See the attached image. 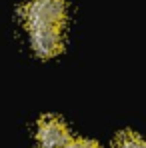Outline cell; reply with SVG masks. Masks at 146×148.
Here are the masks:
<instances>
[{
    "instance_id": "1",
    "label": "cell",
    "mask_w": 146,
    "mask_h": 148,
    "mask_svg": "<svg viewBox=\"0 0 146 148\" xmlns=\"http://www.w3.org/2000/svg\"><path fill=\"white\" fill-rule=\"evenodd\" d=\"M28 28L32 26H62L66 18L64 0H28L22 10Z\"/></svg>"
},
{
    "instance_id": "2",
    "label": "cell",
    "mask_w": 146,
    "mask_h": 148,
    "mask_svg": "<svg viewBox=\"0 0 146 148\" xmlns=\"http://www.w3.org/2000/svg\"><path fill=\"white\" fill-rule=\"evenodd\" d=\"M30 30V46L40 58H52L62 50L60 26H32Z\"/></svg>"
},
{
    "instance_id": "3",
    "label": "cell",
    "mask_w": 146,
    "mask_h": 148,
    "mask_svg": "<svg viewBox=\"0 0 146 148\" xmlns=\"http://www.w3.org/2000/svg\"><path fill=\"white\" fill-rule=\"evenodd\" d=\"M36 142L40 148H64L70 142V132L60 118L44 116L36 126Z\"/></svg>"
},
{
    "instance_id": "4",
    "label": "cell",
    "mask_w": 146,
    "mask_h": 148,
    "mask_svg": "<svg viewBox=\"0 0 146 148\" xmlns=\"http://www.w3.org/2000/svg\"><path fill=\"white\" fill-rule=\"evenodd\" d=\"M114 148H146V138L134 132H122L114 142Z\"/></svg>"
},
{
    "instance_id": "5",
    "label": "cell",
    "mask_w": 146,
    "mask_h": 148,
    "mask_svg": "<svg viewBox=\"0 0 146 148\" xmlns=\"http://www.w3.org/2000/svg\"><path fill=\"white\" fill-rule=\"evenodd\" d=\"M64 148H100L92 140H84V138H70V142Z\"/></svg>"
}]
</instances>
